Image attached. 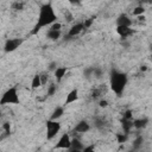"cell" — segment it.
<instances>
[{
	"instance_id": "16",
	"label": "cell",
	"mask_w": 152,
	"mask_h": 152,
	"mask_svg": "<svg viewBox=\"0 0 152 152\" xmlns=\"http://www.w3.org/2000/svg\"><path fill=\"white\" fill-rule=\"evenodd\" d=\"M83 145L82 142L78 140V139H71V142H70V147H69V151H83Z\"/></svg>"
},
{
	"instance_id": "21",
	"label": "cell",
	"mask_w": 152,
	"mask_h": 152,
	"mask_svg": "<svg viewBox=\"0 0 152 152\" xmlns=\"http://www.w3.org/2000/svg\"><path fill=\"white\" fill-rule=\"evenodd\" d=\"M24 2H21V1H15V2H13V5H12V10H14V11H23L24 10Z\"/></svg>"
},
{
	"instance_id": "10",
	"label": "cell",
	"mask_w": 152,
	"mask_h": 152,
	"mask_svg": "<svg viewBox=\"0 0 152 152\" xmlns=\"http://www.w3.org/2000/svg\"><path fill=\"white\" fill-rule=\"evenodd\" d=\"M131 25H132V19L127 14L122 13L116 18V26H131Z\"/></svg>"
},
{
	"instance_id": "18",
	"label": "cell",
	"mask_w": 152,
	"mask_h": 152,
	"mask_svg": "<svg viewBox=\"0 0 152 152\" xmlns=\"http://www.w3.org/2000/svg\"><path fill=\"white\" fill-rule=\"evenodd\" d=\"M39 87H42V80H40V74H37L32 77L31 81V88L32 89H38Z\"/></svg>"
},
{
	"instance_id": "22",
	"label": "cell",
	"mask_w": 152,
	"mask_h": 152,
	"mask_svg": "<svg viewBox=\"0 0 152 152\" xmlns=\"http://www.w3.org/2000/svg\"><path fill=\"white\" fill-rule=\"evenodd\" d=\"M57 89H58V88H57L56 84H50L49 88H48V96H53V95L56 94Z\"/></svg>"
},
{
	"instance_id": "24",
	"label": "cell",
	"mask_w": 152,
	"mask_h": 152,
	"mask_svg": "<svg viewBox=\"0 0 152 152\" xmlns=\"http://www.w3.org/2000/svg\"><path fill=\"white\" fill-rule=\"evenodd\" d=\"M95 126L97 127V128H104V126H106V121L103 120V119H100V118H97L96 120H95Z\"/></svg>"
},
{
	"instance_id": "8",
	"label": "cell",
	"mask_w": 152,
	"mask_h": 152,
	"mask_svg": "<svg viewBox=\"0 0 152 152\" xmlns=\"http://www.w3.org/2000/svg\"><path fill=\"white\" fill-rule=\"evenodd\" d=\"M83 30H84L83 23H76V24H74V25L69 28L68 37H76V36H78Z\"/></svg>"
},
{
	"instance_id": "29",
	"label": "cell",
	"mask_w": 152,
	"mask_h": 152,
	"mask_svg": "<svg viewBox=\"0 0 152 152\" xmlns=\"http://www.w3.org/2000/svg\"><path fill=\"white\" fill-rule=\"evenodd\" d=\"M40 80H42V86H44V84L48 82L49 76H48L46 74H40Z\"/></svg>"
},
{
	"instance_id": "23",
	"label": "cell",
	"mask_w": 152,
	"mask_h": 152,
	"mask_svg": "<svg viewBox=\"0 0 152 152\" xmlns=\"http://www.w3.org/2000/svg\"><path fill=\"white\" fill-rule=\"evenodd\" d=\"M94 20H95V17H90V18L86 19V20L83 21V26H84V30H86V28H88V27H90V26L93 25Z\"/></svg>"
},
{
	"instance_id": "11",
	"label": "cell",
	"mask_w": 152,
	"mask_h": 152,
	"mask_svg": "<svg viewBox=\"0 0 152 152\" xmlns=\"http://www.w3.org/2000/svg\"><path fill=\"white\" fill-rule=\"evenodd\" d=\"M116 33L121 38H127L133 34V30L131 28V26H116Z\"/></svg>"
},
{
	"instance_id": "27",
	"label": "cell",
	"mask_w": 152,
	"mask_h": 152,
	"mask_svg": "<svg viewBox=\"0 0 152 152\" xmlns=\"http://www.w3.org/2000/svg\"><path fill=\"white\" fill-rule=\"evenodd\" d=\"M62 28V24L58 21H55L50 25V30H61Z\"/></svg>"
},
{
	"instance_id": "19",
	"label": "cell",
	"mask_w": 152,
	"mask_h": 152,
	"mask_svg": "<svg viewBox=\"0 0 152 152\" xmlns=\"http://www.w3.org/2000/svg\"><path fill=\"white\" fill-rule=\"evenodd\" d=\"M115 137H116V141H118L119 144H124V142L127 141L128 134H126V133H118Z\"/></svg>"
},
{
	"instance_id": "2",
	"label": "cell",
	"mask_w": 152,
	"mask_h": 152,
	"mask_svg": "<svg viewBox=\"0 0 152 152\" xmlns=\"http://www.w3.org/2000/svg\"><path fill=\"white\" fill-rule=\"evenodd\" d=\"M127 82H128V77L125 72L122 71H119L116 69H113L110 71V75H109V84H110V89L118 95L120 96L126 86H127Z\"/></svg>"
},
{
	"instance_id": "35",
	"label": "cell",
	"mask_w": 152,
	"mask_h": 152,
	"mask_svg": "<svg viewBox=\"0 0 152 152\" xmlns=\"http://www.w3.org/2000/svg\"><path fill=\"white\" fill-rule=\"evenodd\" d=\"M140 69H141V70H142V71H145V70H146V69H147V68H146V65H142V66H141V68H140Z\"/></svg>"
},
{
	"instance_id": "7",
	"label": "cell",
	"mask_w": 152,
	"mask_h": 152,
	"mask_svg": "<svg viewBox=\"0 0 152 152\" xmlns=\"http://www.w3.org/2000/svg\"><path fill=\"white\" fill-rule=\"evenodd\" d=\"M89 129H90V124L87 120H81L76 124V126L74 128V132L82 134V133H87Z\"/></svg>"
},
{
	"instance_id": "36",
	"label": "cell",
	"mask_w": 152,
	"mask_h": 152,
	"mask_svg": "<svg viewBox=\"0 0 152 152\" xmlns=\"http://www.w3.org/2000/svg\"><path fill=\"white\" fill-rule=\"evenodd\" d=\"M0 116H1V113H0Z\"/></svg>"
},
{
	"instance_id": "25",
	"label": "cell",
	"mask_w": 152,
	"mask_h": 152,
	"mask_svg": "<svg viewBox=\"0 0 152 152\" xmlns=\"http://www.w3.org/2000/svg\"><path fill=\"white\" fill-rule=\"evenodd\" d=\"M142 141H144V139H142V137H141V135L137 137V138H135V140L133 141V147H134V148H138V147L142 144Z\"/></svg>"
},
{
	"instance_id": "5",
	"label": "cell",
	"mask_w": 152,
	"mask_h": 152,
	"mask_svg": "<svg viewBox=\"0 0 152 152\" xmlns=\"http://www.w3.org/2000/svg\"><path fill=\"white\" fill-rule=\"evenodd\" d=\"M23 43H24V39H23V38H8V39L5 42L4 51L7 52V53L13 52V51H15Z\"/></svg>"
},
{
	"instance_id": "9",
	"label": "cell",
	"mask_w": 152,
	"mask_h": 152,
	"mask_svg": "<svg viewBox=\"0 0 152 152\" xmlns=\"http://www.w3.org/2000/svg\"><path fill=\"white\" fill-rule=\"evenodd\" d=\"M77 100H78V89H77V88H74V89H71V90L68 93L66 99H65V101H64V104L66 106V104L74 103V102H76Z\"/></svg>"
},
{
	"instance_id": "32",
	"label": "cell",
	"mask_w": 152,
	"mask_h": 152,
	"mask_svg": "<svg viewBox=\"0 0 152 152\" xmlns=\"http://www.w3.org/2000/svg\"><path fill=\"white\" fill-rule=\"evenodd\" d=\"M66 1L71 5H75V6H80L82 4V0H66Z\"/></svg>"
},
{
	"instance_id": "4",
	"label": "cell",
	"mask_w": 152,
	"mask_h": 152,
	"mask_svg": "<svg viewBox=\"0 0 152 152\" xmlns=\"http://www.w3.org/2000/svg\"><path fill=\"white\" fill-rule=\"evenodd\" d=\"M62 125L58 120H51L49 119L46 121V139L48 140H52L61 131Z\"/></svg>"
},
{
	"instance_id": "6",
	"label": "cell",
	"mask_w": 152,
	"mask_h": 152,
	"mask_svg": "<svg viewBox=\"0 0 152 152\" xmlns=\"http://www.w3.org/2000/svg\"><path fill=\"white\" fill-rule=\"evenodd\" d=\"M70 142H71V138H70L69 133H63V134L59 137V139H58L57 144L55 145L53 150H57V148L69 150V147H70Z\"/></svg>"
},
{
	"instance_id": "28",
	"label": "cell",
	"mask_w": 152,
	"mask_h": 152,
	"mask_svg": "<svg viewBox=\"0 0 152 152\" xmlns=\"http://www.w3.org/2000/svg\"><path fill=\"white\" fill-rule=\"evenodd\" d=\"M64 18H65V20H66L68 23L74 20V15L71 14V12H70V11H66V12L64 13Z\"/></svg>"
},
{
	"instance_id": "30",
	"label": "cell",
	"mask_w": 152,
	"mask_h": 152,
	"mask_svg": "<svg viewBox=\"0 0 152 152\" xmlns=\"http://www.w3.org/2000/svg\"><path fill=\"white\" fill-rule=\"evenodd\" d=\"M99 106H100L101 108H106V107H108V101L104 100V99H102V100L99 101Z\"/></svg>"
},
{
	"instance_id": "14",
	"label": "cell",
	"mask_w": 152,
	"mask_h": 152,
	"mask_svg": "<svg viewBox=\"0 0 152 152\" xmlns=\"http://www.w3.org/2000/svg\"><path fill=\"white\" fill-rule=\"evenodd\" d=\"M66 71H68L66 66H57V68L53 70V75H55V77H56L57 81H61V80L65 76Z\"/></svg>"
},
{
	"instance_id": "15",
	"label": "cell",
	"mask_w": 152,
	"mask_h": 152,
	"mask_svg": "<svg viewBox=\"0 0 152 152\" xmlns=\"http://www.w3.org/2000/svg\"><path fill=\"white\" fill-rule=\"evenodd\" d=\"M62 33H61V30H50L46 32V38L50 39V40H58L61 38Z\"/></svg>"
},
{
	"instance_id": "34",
	"label": "cell",
	"mask_w": 152,
	"mask_h": 152,
	"mask_svg": "<svg viewBox=\"0 0 152 152\" xmlns=\"http://www.w3.org/2000/svg\"><path fill=\"white\" fill-rule=\"evenodd\" d=\"M94 150H95V146H94V145L88 146V147H83V151H86V152H88V151H94Z\"/></svg>"
},
{
	"instance_id": "17",
	"label": "cell",
	"mask_w": 152,
	"mask_h": 152,
	"mask_svg": "<svg viewBox=\"0 0 152 152\" xmlns=\"http://www.w3.org/2000/svg\"><path fill=\"white\" fill-rule=\"evenodd\" d=\"M122 128H124V133L128 134L131 132V129L133 128V120L131 119H124L122 120Z\"/></svg>"
},
{
	"instance_id": "26",
	"label": "cell",
	"mask_w": 152,
	"mask_h": 152,
	"mask_svg": "<svg viewBox=\"0 0 152 152\" xmlns=\"http://www.w3.org/2000/svg\"><path fill=\"white\" fill-rule=\"evenodd\" d=\"M2 128H4V131H5V133L6 134H10L11 133V124L10 122H4L2 124Z\"/></svg>"
},
{
	"instance_id": "31",
	"label": "cell",
	"mask_w": 152,
	"mask_h": 152,
	"mask_svg": "<svg viewBox=\"0 0 152 152\" xmlns=\"http://www.w3.org/2000/svg\"><path fill=\"white\" fill-rule=\"evenodd\" d=\"M133 118V114H132V110H126L125 113H124V119H132Z\"/></svg>"
},
{
	"instance_id": "20",
	"label": "cell",
	"mask_w": 152,
	"mask_h": 152,
	"mask_svg": "<svg viewBox=\"0 0 152 152\" xmlns=\"http://www.w3.org/2000/svg\"><path fill=\"white\" fill-rule=\"evenodd\" d=\"M132 13H133V15H135V17H138V15H142V14L145 13V8H144V6L139 5V6L134 7V10H133Z\"/></svg>"
},
{
	"instance_id": "3",
	"label": "cell",
	"mask_w": 152,
	"mask_h": 152,
	"mask_svg": "<svg viewBox=\"0 0 152 152\" xmlns=\"http://www.w3.org/2000/svg\"><path fill=\"white\" fill-rule=\"evenodd\" d=\"M20 103V97L18 94L17 87H11L8 88L0 97V104L1 106H7V104H19Z\"/></svg>"
},
{
	"instance_id": "12",
	"label": "cell",
	"mask_w": 152,
	"mask_h": 152,
	"mask_svg": "<svg viewBox=\"0 0 152 152\" xmlns=\"http://www.w3.org/2000/svg\"><path fill=\"white\" fill-rule=\"evenodd\" d=\"M63 115H64V107H63V106H57V107L53 109V112H52L50 119H51V120H58V119H61Z\"/></svg>"
},
{
	"instance_id": "1",
	"label": "cell",
	"mask_w": 152,
	"mask_h": 152,
	"mask_svg": "<svg viewBox=\"0 0 152 152\" xmlns=\"http://www.w3.org/2000/svg\"><path fill=\"white\" fill-rule=\"evenodd\" d=\"M55 21H57V14L55 12V8L52 7V5L50 2L43 4L39 7V13H38V17H37V23H36L33 30L31 31V33L36 34L43 27L50 26Z\"/></svg>"
},
{
	"instance_id": "33",
	"label": "cell",
	"mask_w": 152,
	"mask_h": 152,
	"mask_svg": "<svg viewBox=\"0 0 152 152\" xmlns=\"http://www.w3.org/2000/svg\"><path fill=\"white\" fill-rule=\"evenodd\" d=\"M56 68H57V64H56L55 62H51V63L49 64V70H52V71H53Z\"/></svg>"
},
{
	"instance_id": "13",
	"label": "cell",
	"mask_w": 152,
	"mask_h": 152,
	"mask_svg": "<svg viewBox=\"0 0 152 152\" xmlns=\"http://www.w3.org/2000/svg\"><path fill=\"white\" fill-rule=\"evenodd\" d=\"M148 122H150V120H148L147 118L135 119V120H133V127L137 128V129H141V128H145Z\"/></svg>"
}]
</instances>
